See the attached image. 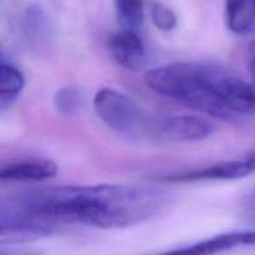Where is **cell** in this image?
<instances>
[{
  "label": "cell",
  "instance_id": "cell-14",
  "mask_svg": "<svg viewBox=\"0 0 255 255\" xmlns=\"http://www.w3.org/2000/svg\"><path fill=\"white\" fill-rule=\"evenodd\" d=\"M24 29L26 31L27 37L31 39H40V37L47 36L50 31V24L47 15L44 10L37 5L30 6L27 9L24 17Z\"/></svg>",
  "mask_w": 255,
  "mask_h": 255
},
{
  "label": "cell",
  "instance_id": "cell-6",
  "mask_svg": "<svg viewBox=\"0 0 255 255\" xmlns=\"http://www.w3.org/2000/svg\"><path fill=\"white\" fill-rule=\"evenodd\" d=\"M109 49L117 64L125 69L138 71L146 65L147 54L138 31L122 29L111 35Z\"/></svg>",
  "mask_w": 255,
  "mask_h": 255
},
{
  "label": "cell",
  "instance_id": "cell-3",
  "mask_svg": "<svg viewBox=\"0 0 255 255\" xmlns=\"http://www.w3.org/2000/svg\"><path fill=\"white\" fill-rule=\"evenodd\" d=\"M97 116L106 126L136 138H151L156 116L148 114L138 102L111 87L99 90L94 97Z\"/></svg>",
  "mask_w": 255,
  "mask_h": 255
},
{
  "label": "cell",
  "instance_id": "cell-13",
  "mask_svg": "<svg viewBox=\"0 0 255 255\" xmlns=\"http://www.w3.org/2000/svg\"><path fill=\"white\" fill-rule=\"evenodd\" d=\"M84 96L75 86H64L54 95V107L60 115L72 116L81 107Z\"/></svg>",
  "mask_w": 255,
  "mask_h": 255
},
{
  "label": "cell",
  "instance_id": "cell-15",
  "mask_svg": "<svg viewBox=\"0 0 255 255\" xmlns=\"http://www.w3.org/2000/svg\"><path fill=\"white\" fill-rule=\"evenodd\" d=\"M151 19L154 26L161 31H172L177 26L174 11L162 2H153L151 5Z\"/></svg>",
  "mask_w": 255,
  "mask_h": 255
},
{
  "label": "cell",
  "instance_id": "cell-12",
  "mask_svg": "<svg viewBox=\"0 0 255 255\" xmlns=\"http://www.w3.org/2000/svg\"><path fill=\"white\" fill-rule=\"evenodd\" d=\"M115 5L122 29L138 31L144 17L142 0H115Z\"/></svg>",
  "mask_w": 255,
  "mask_h": 255
},
{
  "label": "cell",
  "instance_id": "cell-16",
  "mask_svg": "<svg viewBox=\"0 0 255 255\" xmlns=\"http://www.w3.org/2000/svg\"><path fill=\"white\" fill-rule=\"evenodd\" d=\"M243 212L244 216L251 222L255 223V189L251 194L247 196V198L243 202Z\"/></svg>",
  "mask_w": 255,
  "mask_h": 255
},
{
  "label": "cell",
  "instance_id": "cell-11",
  "mask_svg": "<svg viewBox=\"0 0 255 255\" xmlns=\"http://www.w3.org/2000/svg\"><path fill=\"white\" fill-rule=\"evenodd\" d=\"M25 86L22 72L2 57L0 62V102L2 109L11 104Z\"/></svg>",
  "mask_w": 255,
  "mask_h": 255
},
{
  "label": "cell",
  "instance_id": "cell-9",
  "mask_svg": "<svg viewBox=\"0 0 255 255\" xmlns=\"http://www.w3.org/2000/svg\"><path fill=\"white\" fill-rule=\"evenodd\" d=\"M242 246H255V231H241L219 234L211 239H206L191 247L172 251L173 253L189 254H214L231 251Z\"/></svg>",
  "mask_w": 255,
  "mask_h": 255
},
{
  "label": "cell",
  "instance_id": "cell-17",
  "mask_svg": "<svg viewBox=\"0 0 255 255\" xmlns=\"http://www.w3.org/2000/svg\"><path fill=\"white\" fill-rule=\"evenodd\" d=\"M248 69L255 85V40L249 44L248 47Z\"/></svg>",
  "mask_w": 255,
  "mask_h": 255
},
{
  "label": "cell",
  "instance_id": "cell-5",
  "mask_svg": "<svg viewBox=\"0 0 255 255\" xmlns=\"http://www.w3.org/2000/svg\"><path fill=\"white\" fill-rule=\"evenodd\" d=\"M255 172V151L241 159L223 161L203 168L168 174L163 181L172 183H191L204 181H234L246 178Z\"/></svg>",
  "mask_w": 255,
  "mask_h": 255
},
{
  "label": "cell",
  "instance_id": "cell-4",
  "mask_svg": "<svg viewBox=\"0 0 255 255\" xmlns=\"http://www.w3.org/2000/svg\"><path fill=\"white\" fill-rule=\"evenodd\" d=\"M214 133V125L204 117L189 115L156 116L151 139L169 143L198 142Z\"/></svg>",
  "mask_w": 255,
  "mask_h": 255
},
{
  "label": "cell",
  "instance_id": "cell-10",
  "mask_svg": "<svg viewBox=\"0 0 255 255\" xmlns=\"http://www.w3.org/2000/svg\"><path fill=\"white\" fill-rule=\"evenodd\" d=\"M226 19L234 34H249L255 26V0H226Z\"/></svg>",
  "mask_w": 255,
  "mask_h": 255
},
{
  "label": "cell",
  "instance_id": "cell-7",
  "mask_svg": "<svg viewBox=\"0 0 255 255\" xmlns=\"http://www.w3.org/2000/svg\"><path fill=\"white\" fill-rule=\"evenodd\" d=\"M57 173V164L45 158H25L2 164L0 178L7 182L32 183L52 178Z\"/></svg>",
  "mask_w": 255,
  "mask_h": 255
},
{
  "label": "cell",
  "instance_id": "cell-8",
  "mask_svg": "<svg viewBox=\"0 0 255 255\" xmlns=\"http://www.w3.org/2000/svg\"><path fill=\"white\" fill-rule=\"evenodd\" d=\"M219 94L232 115L255 114V85L226 72L219 82Z\"/></svg>",
  "mask_w": 255,
  "mask_h": 255
},
{
  "label": "cell",
  "instance_id": "cell-1",
  "mask_svg": "<svg viewBox=\"0 0 255 255\" xmlns=\"http://www.w3.org/2000/svg\"><path fill=\"white\" fill-rule=\"evenodd\" d=\"M161 191L126 184L64 186L32 189L1 201V208L56 228L77 223L102 229L125 228L156 216L164 206Z\"/></svg>",
  "mask_w": 255,
  "mask_h": 255
},
{
  "label": "cell",
  "instance_id": "cell-2",
  "mask_svg": "<svg viewBox=\"0 0 255 255\" xmlns=\"http://www.w3.org/2000/svg\"><path fill=\"white\" fill-rule=\"evenodd\" d=\"M226 70L208 62H174L154 67L144 75V84L161 96L181 102L217 119H231L219 94Z\"/></svg>",
  "mask_w": 255,
  "mask_h": 255
}]
</instances>
